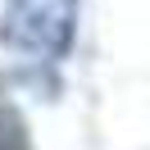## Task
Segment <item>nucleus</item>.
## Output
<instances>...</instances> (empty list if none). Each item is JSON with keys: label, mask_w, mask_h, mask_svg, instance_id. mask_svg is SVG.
<instances>
[{"label": "nucleus", "mask_w": 150, "mask_h": 150, "mask_svg": "<svg viewBox=\"0 0 150 150\" xmlns=\"http://www.w3.org/2000/svg\"><path fill=\"white\" fill-rule=\"evenodd\" d=\"M77 37V0H5L0 46L28 59H64Z\"/></svg>", "instance_id": "nucleus-1"}]
</instances>
